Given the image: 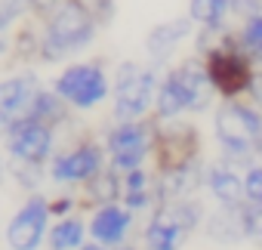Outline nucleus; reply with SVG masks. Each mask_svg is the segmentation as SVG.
<instances>
[{
	"instance_id": "obj_26",
	"label": "nucleus",
	"mask_w": 262,
	"mask_h": 250,
	"mask_svg": "<svg viewBox=\"0 0 262 250\" xmlns=\"http://www.w3.org/2000/svg\"><path fill=\"white\" fill-rule=\"evenodd\" d=\"M244 195L247 201H262V167H253L244 176Z\"/></svg>"
},
{
	"instance_id": "obj_27",
	"label": "nucleus",
	"mask_w": 262,
	"mask_h": 250,
	"mask_svg": "<svg viewBox=\"0 0 262 250\" xmlns=\"http://www.w3.org/2000/svg\"><path fill=\"white\" fill-rule=\"evenodd\" d=\"M231 13L241 19H253L262 13V0H231Z\"/></svg>"
},
{
	"instance_id": "obj_16",
	"label": "nucleus",
	"mask_w": 262,
	"mask_h": 250,
	"mask_svg": "<svg viewBox=\"0 0 262 250\" xmlns=\"http://www.w3.org/2000/svg\"><path fill=\"white\" fill-rule=\"evenodd\" d=\"M120 201L129 207V210H155L158 207V173H151L148 167H136L123 173V195Z\"/></svg>"
},
{
	"instance_id": "obj_32",
	"label": "nucleus",
	"mask_w": 262,
	"mask_h": 250,
	"mask_svg": "<svg viewBox=\"0 0 262 250\" xmlns=\"http://www.w3.org/2000/svg\"><path fill=\"white\" fill-rule=\"evenodd\" d=\"M80 250H111V247H105V244H99V241H93V238H90Z\"/></svg>"
},
{
	"instance_id": "obj_11",
	"label": "nucleus",
	"mask_w": 262,
	"mask_h": 250,
	"mask_svg": "<svg viewBox=\"0 0 262 250\" xmlns=\"http://www.w3.org/2000/svg\"><path fill=\"white\" fill-rule=\"evenodd\" d=\"M10 161H34V164H50V158L59 149V130L37 117H19L7 139L0 142Z\"/></svg>"
},
{
	"instance_id": "obj_31",
	"label": "nucleus",
	"mask_w": 262,
	"mask_h": 250,
	"mask_svg": "<svg viewBox=\"0 0 262 250\" xmlns=\"http://www.w3.org/2000/svg\"><path fill=\"white\" fill-rule=\"evenodd\" d=\"M56 4H59V0H34V13L40 16V13H47L50 7H56Z\"/></svg>"
},
{
	"instance_id": "obj_13",
	"label": "nucleus",
	"mask_w": 262,
	"mask_h": 250,
	"mask_svg": "<svg viewBox=\"0 0 262 250\" xmlns=\"http://www.w3.org/2000/svg\"><path fill=\"white\" fill-rule=\"evenodd\" d=\"M43 87V77L37 68H19L10 71L7 77H0V114L10 117L13 123L19 117H28V108Z\"/></svg>"
},
{
	"instance_id": "obj_24",
	"label": "nucleus",
	"mask_w": 262,
	"mask_h": 250,
	"mask_svg": "<svg viewBox=\"0 0 262 250\" xmlns=\"http://www.w3.org/2000/svg\"><path fill=\"white\" fill-rule=\"evenodd\" d=\"M241 47L247 50L250 59L262 62V13L253 16V19H247V25L241 31Z\"/></svg>"
},
{
	"instance_id": "obj_14",
	"label": "nucleus",
	"mask_w": 262,
	"mask_h": 250,
	"mask_svg": "<svg viewBox=\"0 0 262 250\" xmlns=\"http://www.w3.org/2000/svg\"><path fill=\"white\" fill-rule=\"evenodd\" d=\"M136 222V210H129L123 201H114V204H102V207H93L90 216H86V225H90V238L105 244V247H120L126 244V235Z\"/></svg>"
},
{
	"instance_id": "obj_6",
	"label": "nucleus",
	"mask_w": 262,
	"mask_h": 250,
	"mask_svg": "<svg viewBox=\"0 0 262 250\" xmlns=\"http://www.w3.org/2000/svg\"><path fill=\"white\" fill-rule=\"evenodd\" d=\"M201 204L194 198H176L164 201L151 210V219L142 232L145 250H182L185 238L201 225Z\"/></svg>"
},
{
	"instance_id": "obj_29",
	"label": "nucleus",
	"mask_w": 262,
	"mask_h": 250,
	"mask_svg": "<svg viewBox=\"0 0 262 250\" xmlns=\"http://www.w3.org/2000/svg\"><path fill=\"white\" fill-rule=\"evenodd\" d=\"M247 93H250V102L262 111V71H253V80H250Z\"/></svg>"
},
{
	"instance_id": "obj_23",
	"label": "nucleus",
	"mask_w": 262,
	"mask_h": 250,
	"mask_svg": "<svg viewBox=\"0 0 262 250\" xmlns=\"http://www.w3.org/2000/svg\"><path fill=\"white\" fill-rule=\"evenodd\" d=\"M241 219H244V238L262 247V201H244Z\"/></svg>"
},
{
	"instance_id": "obj_20",
	"label": "nucleus",
	"mask_w": 262,
	"mask_h": 250,
	"mask_svg": "<svg viewBox=\"0 0 262 250\" xmlns=\"http://www.w3.org/2000/svg\"><path fill=\"white\" fill-rule=\"evenodd\" d=\"M207 235L219 244H237L244 238V219H241V207H225L219 213H213L207 219Z\"/></svg>"
},
{
	"instance_id": "obj_25",
	"label": "nucleus",
	"mask_w": 262,
	"mask_h": 250,
	"mask_svg": "<svg viewBox=\"0 0 262 250\" xmlns=\"http://www.w3.org/2000/svg\"><path fill=\"white\" fill-rule=\"evenodd\" d=\"M77 207H83V204H80V192L65 189V192H59V195H50V213H53V219L68 216V213H77Z\"/></svg>"
},
{
	"instance_id": "obj_15",
	"label": "nucleus",
	"mask_w": 262,
	"mask_h": 250,
	"mask_svg": "<svg viewBox=\"0 0 262 250\" xmlns=\"http://www.w3.org/2000/svg\"><path fill=\"white\" fill-rule=\"evenodd\" d=\"M191 28H194L191 16H185V19H167V22L155 25V28L148 31V37H145V53H148V59H151L155 65H167V62L176 56L179 44L191 34Z\"/></svg>"
},
{
	"instance_id": "obj_2",
	"label": "nucleus",
	"mask_w": 262,
	"mask_h": 250,
	"mask_svg": "<svg viewBox=\"0 0 262 250\" xmlns=\"http://www.w3.org/2000/svg\"><path fill=\"white\" fill-rule=\"evenodd\" d=\"M213 93L216 87L207 74V62L185 59L179 68H170L161 77L158 99H155V117L173 120V117H182L185 111H204L213 102Z\"/></svg>"
},
{
	"instance_id": "obj_7",
	"label": "nucleus",
	"mask_w": 262,
	"mask_h": 250,
	"mask_svg": "<svg viewBox=\"0 0 262 250\" xmlns=\"http://www.w3.org/2000/svg\"><path fill=\"white\" fill-rule=\"evenodd\" d=\"M50 87L71 105V111H93L111 99V77L102 62H65V68L50 80Z\"/></svg>"
},
{
	"instance_id": "obj_30",
	"label": "nucleus",
	"mask_w": 262,
	"mask_h": 250,
	"mask_svg": "<svg viewBox=\"0 0 262 250\" xmlns=\"http://www.w3.org/2000/svg\"><path fill=\"white\" fill-rule=\"evenodd\" d=\"M7 179H10V158L7 152H0V189L7 185Z\"/></svg>"
},
{
	"instance_id": "obj_18",
	"label": "nucleus",
	"mask_w": 262,
	"mask_h": 250,
	"mask_svg": "<svg viewBox=\"0 0 262 250\" xmlns=\"http://www.w3.org/2000/svg\"><path fill=\"white\" fill-rule=\"evenodd\" d=\"M86 241H90V225H86V219L77 216V213H68V216L53 219L43 250H80Z\"/></svg>"
},
{
	"instance_id": "obj_3",
	"label": "nucleus",
	"mask_w": 262,
	"mask_h": 250,
	"mask_svg": "<svg viewBox=\"0 0 262 250\" xmlns=\"http://www.w3.org/2000/svg\"><path fill=\"white\" fill-rule=\"evenodd\" d=\"M158 65H139V62H120L114 68V87H111V117L114 120H139L155 111L158 87H161Z\"/></svg>"
},
{
	"instance_id": "obj_8",
	"label": "nucleus",
	"mask_w": 262,
	"mask_h": 250,
	"mask_svg": "<svg viewBox=\"0 0 262 250\" xmlns=\"http://www.w3.org/2000/svg\"><path fill=\"white\" fill-rule=\"evenodd\" d=\"M207 62V74L216 87V93H222L225 99H234L241 93H247L250 80H253V59L247 56V50L241 47V40L234 37H222L219 44H213L204 53Z\"/></svg>"
},
{
	"instance_id": "obj_1",
	"label": "nucleus",
	"mask_w": 262,
	"mask_h": 250,
	"mask_svg": "<svg viewBox=\"0 0 262 250\" xmlns=\"http://www.w3.org/2000/svg\"><path fill=\"white\" fill-rule=\"evenodd\" d=\"M40 25V47L37 62L40 65H65L68 59L80 56L93 47L99 19L90 7V0H59L56 7L37 16Z\"/></svg>"
},
{
	"instance_id": "obj_4",
	"label": "nucleus",
	"mask_w": 262,
	"mask_h": 250,
	"mask_svg": "<svg viewBox=\"0 0 262 250\" xmlns=\"http://www.w3.org/2000/svg\"><path fill=\"white\" fill-rule=\"evenodd\" d=\"M213 130L219 139V149L231 161H244L262 152V114L253 105H244L237 99H225L216 108Z\"/></svg>"
},
{
	"instance_id": "obj_19",
	"label": "nucleus",
	"mask_w": 262,
	"mask_h": 250,
	"mask_svg": "<svg viewBox=\"0 0 262 250\" xmlns=\"http://www.w3.org/2000/svg\"><path fill=\"white\" fill-rule=\"evenodd\" d=\"M207 189L213 192V198L225 207H241L247 201L244 195V179H237V173L228 164H216L207 170Z\"/></svg>"
},
{
	"instance_id": "obj_9",
	"label": "nucleus",
	"mask_w": 262,
	"mask_h": 250,
	"mask_svg": "<svg viewBox=\"0 0 262 250\" xmlns=\"http://www.w3.org/2000/svg\"><path fill=\"white\" fill-rule=\"evenodd\" d=\"M105 164H108V155H105L102 142H96V139H77L68 149H56V155L47 164V173H50V182L59 185V189H80Z\"/></svg>"
},
{
	"instance_id": "obj_22",
	"label": "nucleus",
	"mask_w": 262,
	"mask_h": 250,
	"mask_svg": "<svg viewBox=\"0 0 262 250\" xmlns=\"http://www.w3.org/2000/svg\"><path fill=\"white\" fill-rule=\"evenodd\" d=\"M10 179L16 182V189H22L25 195L40 192L43 182H50L47 164H34V161H10Z\"/></svg>"
},
{
	"instance_id": "obj_12",
	"label": "nucleus",
	"mask_w": 262,
	"mask_h": 250,
	"mask_svg": "<svg viewBox=\"0 0 262 250\" xmlns=\"http://www.w3.org/2000/svg\"><path fill=\"white\" fill-rule=\"evenodd\" d=\"M158 120V117H155ZM155 167L158 170H173L182 164H191L201 158V136L191 123L182 117L173 120H158V133H155Z\"/></svg>"
},
{
	"instance_id": "obj_21",
	"label": "nucleus",
	"mask_w": 262,
	"mask_h": 250,
	"mask_svg": "<svg viewBox=\"0 0 262 250\" xmlns=\"http://www.w3.org/2000/svg\"><path fill=\"white\" fill-rule=\"evenodd\" d=\"M231 13V0H188V16L198 28L216 31L222 28L225 16Z\"/></svg>"
},
{
	"instance_id": "obj_5",
	"label": "nucleus",
	"mask_w": 262,
	"mask_h": 250,
	"mask_svg": "<svg viewBox=\"0 0 262 250\" xmlns=\"http://www.w3.org/2000/svg\"><path fill=\"white\" fill-rule=\"evenodd\" d=\"M155 133L158 120L155 117H139V120H111L105 130V155L108 164L120 173H129L136 167H145L148 158L155 155Z\"/></svg>"
},
{
	"instance_id": "obj_17",
	"label": "nucleus",
	"mask_w": 262,
	"mask_h": 250,
	"mask_svg": "<svg viewBox=\"0 0 262 250\" xmlns=\"http://www.w3.org/2000/svg\"><path fill=\"white\" fill-rule=\"evenodd\" d=\"M120 195H123V173L114 170L111 164H105L90 182L80 185V204L90 210L102 207V204H114V201H120Z\"/></svg>"
},
{
	"instance_id": "obj_10",
	"label": "nucleus",
	"mask_w": 262,
	"mask_h": 250,
	"mask_svg": "<svg viewBox=\"0 0 262 250\" xmlns=\"http://www.w3.org/2000/svg\"><path fill=\"white\" fill-rule=\"evenodd\" d=\"M50 225H53L50 195H43V192L25 195V201L16 207V213L7 219V228H4L7 250H43Z\"/></svg>"
},
{
	"instance_id": "obj_33",
	"label": "nucleus",
	"mask_w": 262,
	"mask_h": 250,
	"mask_svg": "<svg viewBox=\"0 0 262 250\" xmlns=\"http://www.w3.org/2000/svg\"><path fill=\"white\" fill-rule=\"evenodd\" d=\"M111 250H136V247H129V244H120V247H111Z\"/></svg>"
},
{
	"instance_id": "obj_28",
	"label": "nucleus",
	"mask_w": 262,
	"mask_h": 250,
	"mask_svg": "<svg viewBox=\"0 0 262 250\" xmlns=\"http://www.w3.org/2000/svg\"><path fill=\"white\" fill-rule=\"evenodd\" d=\"M90 7H93L96 19L105 25V22H111V16H114V7H117V0H90Z\"/></svg>"
}]
</instances>
